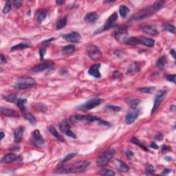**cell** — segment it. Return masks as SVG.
I'll return each mask as SVG.
<instances>
[{
	"instance_id": "obj_10",
	"label": "cell",
	"mask_w": 176,
	"mask_h": 176,
	"mask_svg": "<svg viewBox=\"0 0 176 176\" xmlns=\"http://www.w3.org/2000/svg\"><path fill=\"white\" fill-rule=\"evenodd\" d=\"M140 114V110L134 108L131 109L127 112L125 116V122L127 125H132L134 123L135 121L138 118V116Z\"/></svg>"
},
{
	"instance_id": "obj_16",
	"label": "cell",
	"mask_w": 176,
	"mask_h": 176,
	"mask_svg": "<svg viewBox=\"0 0 176 176\" xmlns=\"http://www.w3.org/2000/svg\"><path fill=\"white\" fill-rule=\"evenodd\" d=\"M63 38L69 42L78 43L80 42V39H81V37H80L79 34L76 33V32H72V33L69 34L63 35Z\"/></svg>"
},
{
	"instance_id": "obj_32",
	"label": "cell",
	"mask_w": 176,
	"mask_h": 176,
	"mask_svg": "<svg viewBox=\"0 0 176 176\" xmlns=\"http://www.w3.org/2000/svg\"><path fill=\"white\" fill-rule=\"evenodd\" d=\"M30 45L28 44H26V43H21V44H19L16 46H13L11 48L10 50L11 51H15V50H24L25 48H29Z\"/></svg>"
},
{
	"instance_id": "obj_44",
	"label": "cell",
	"mask_w": 176,
	"mask_h": 176,
	"mask_svg": "<svg viewBox=\"0 0 176 176\" xmlns=\"http://www.w3.org/2000/svg\"><path fill=\"white\" fill-rule=\"evenodd\" d=\"M175 78H176L175 74H172V75H168L166 76V79H167L168 81L172 82V83H175Z\"/></svg>"
},
{
	"instance_id": "obj_33",
	"label": "cell",
	"mask_w": 176,
	"mask_h": 176,
	"mask_svg": "<svg viewBox=\"0 0 176 176\" xmlns=\"http://www.w3.org/2000/svg\"><path fill=\"white\" fill-rule=\"evenodd\" d=\"M75 50V47L73 45H68L63 47L62 49V52L64 55H70V54L72 53L73 52H74Z\"/></svg>"
},
{
	"instance_id": "obj_25",
	"label": "cell",
	"mask_w": 176,
	"mask_h": 176,
	"mask_svg": "<svg viewBox=\"0 0 176 176\" xmlns=\"http://www.w3.org/2000/svg\"><path fill=\"white\" fill-rule=\"evenodd\" d=\"M126 102L129 105V106L130 107L131 109H134V108H136V107L140 104V100L138 98H132L131 97V98H126Z\"/></svg>"
},
{
	"instance_id": "obj_13",
	"label": "cell",
	"mask_w": 176,
	"mask_h": 176,
	"mask_svg": "<svg viewBox=\"0 0 176 176\" xmlns=\"http://www.w3.org/2000/svg\"><path fill=\"white\" fill-rule=\"evenodd\" d=\"M140 28L143 33L147 34V35H151V36H155L158 33L156 28L154 26L151 25V24H142V25L140 26Z\"/></svg>"
},
{
	"instance_id": "obj_7",
	"label": "cell",
	"mask_w": 176,
	"mask_h": 176,
	"mask_svg": "<svg viewBox=\"0 0 176 176\" xmlns=\"http://www.w3.org/2000/svg\"><path fill=\"white\" fill-rule=\"evenodd\" d=\"M86 51L89 58L93 61H98L102 57V53L98 47L94 45H89L86 48Z\"/></svg>"
},
{
	"instance_id": "obj_46",
	"label": "cell",
	"mask_w": 176,
	"mask_h": 176,
	"mask_svg": "<svg viewBox=\"0 0 176 176\" xmlns=\"http://www.w3.org/2000/svg\"><path fill=\"white\" fill-rule=\"evenodd\" d=\"M46 52V48H42L40 50H39V54H40L41 59H43V58H44Z\"/></svg>"
},
{
	"instance_id": "obj_52",
	"label": "cell",
	"mask_w": 176,
	"mask_h": 176,
	"mask_svg": "<svg viewBox=\"0 0 176 176\" xmlns=\"http://www.w3.org/2000/svg\"><path fill=\"white\" fill-rule=\"evenodd\" d=\"M1 63H6L7 61H6V57L3 56V55H2L1 54Z\"/></svg>"
},
{
	"instance_id": "obj_28",
	"label": "cell",
	"mask_w": 176,
	"mask_h": 176,
	"mask_svg": "<svg viewBox=\"0 0 176 176\" xmlns=\"http://www.w3.org/2000/svg\"><path fill=\"white\" fill-rule=\"evenodd\" d=\"M167 64V59L165 56H162L157 61V66L160 70H163Z\"/></svg>"
},
{
	"instance_id": "obj_35",
	"label": "cell",
	"mask_w": 176,
	"mask_h": 176,
	"mask_svg": "<svg viewBox=\"0 0 176 176\" xmlns=\"http://www.w3.org/2000/svg\"><path fill=\"white\" fill-rule=\"evenodd\" d=\"M26 102H27V100L26 98L17 99V105L23 112H25V104Z\"/></svg>"
},
{
	"instance_id": "obj_8",
	"label": "cell",
	"mask_w": 176,
	"mask_h": 176,
	"mask_svg": "<svg viewBox=\"0 0 176 176\" xmlns=\"http://www.w3.org/2000/svg\"><path fill=\"white\" fill-rule=\"evenodd\" d=\"M101 103H102V99L100 98H91L85 103L81 105L78 107V109L82 111H87V110H89L95 108L96 107L99 105Z\"/></svg>"
},
{
	"instance_id": "obj_21",
	"label": "cell",
	"mask_w": 176,
	"mask_h": 176,
	"mask_svg": "<svg viewBox=\"0 0 176 176\" xmlns=\"http://www.w3.org/2000/svg\"><path fill=\"white\" fill-rule=\"evenodd\" d=\"M114 163H115L116 167L117 168V169L119 171L126 173V172H128L129 170H130V167H129L124 162L119 160V159H116V160H115V162H114Z\"/></svg>"
},
{
	"instance_id": "obj_12",
	"label": "cell",
	"mask_w": 176,
	"mask_h": 176,
	"mask_svg": "<svg viewBox=\"0 0 176 176\" xmlns=\"http://www.w3.org/2000/svg\"><path fill=\"white\" fill-rule=\"evenodd\" d=\"M54 65V63L52 61H46L44 63H40V64L35 65V67L31 69L30 71L32 72H39L44 71L47 69L50 68Z\"/></svg>"
},
{
	"instance_id": "obj_26",
	"label": "cell",
	"mask_w": 176,
	"mask_h": 176,
	"mask_svg": "<svg viewBox=\"0 0 176 176\" xmlns=\"http://www.w3.org/2000/svg\"><path fill=\"white\" fill-rule=\"evenodd\" d=\"M140 65L139 63L134 62L129 66L128 73L130 74H133L134 73L140 72Z\"/></svg>"
},
{
	"instance_id": "obj_50",
	"label": "cell",
	"mask_w": 176,
	"mask_h": 176,
	"mask_svg": "<svg viewBox=\"0 0 176 176\" xmlns=\"http://www.w3.org/2000/svg\"><path fill=\"white\" fill-rule=\"evenodd\" d=\"M125 155H126V156L127 157V158H132V157L134 156V153H133L132 151L127 150L126 152H125Z\"/></svg>"
},
{
	"instance_id": "obj_30",
	"label": "cell",
	"mask_w": 176,
	"mask_h": 176,
	"mask_svg": "<svg viewBox=\"0 0 176 176\" xmlns=\"http://www.w3.org/2000/svg\"><path fill=\"white\" fill-rule=\"evenodd\" d=\"M130 141H131V143H132V144H134V145H137L139 147L141 148V149H143V150L146 151H149V149H147V147L144 145L143 143H142L140 141V140H138L137 138H136V137L132 138V139H131Z\"/></svg>"
},
{
	"instance_id": "obj_29",
	"label": "cell",
	"mask_w": 176,
	"mask_h": 176,
	"mask_svg": "<svg viewBox=\"0 0 176 176\" xmlns=\"http://www.w3.org/2000/svg\"><path fill=\"white\" fill-rule=\"evenodd\" d=\"M24 113V116L26 120H27L32 125H35L37 123V120L35 118V117L34 116L32 115L29 112H26V111L23 112Z\"/></svg>"
},
{
	"instance_id": "obj_57",
	"label": "cell",
	"mask_w": 176,
	"mask_h": 176,
	"mask_svg": "<svg viewBox=\"0 0 176 176\" xmlns=\"http://www.w3.org/2000/svg\"><path fill=\"white\" fill-rule=\"evenodd\" d=\"M171 111H174V110H175V105H172L171 107Z\"/></svg>"
},
{
	"instance_id": "obj_48",
	"label": "cell",
	"mask_w": 176,
	"mask_h": 176,
	"mask_svg": "<svg viewBox=\"0 0 176 176\" xmlns=\"http://www.w3.org/2000/svg\"><path fill=\"white\" fill-rule=\"evenodd\" d=\"M14 6L16 7V8H20V7L22 6V1H19V0H17V1H15L14 2Z\"/></svg>"
},
{
	"instance_id": "obj_5",
	"label": "cell",
	"mask_w": 176,
	"mask_h": 176,
	"mask_svg": "<svg viewBox=\"0 0 176 176\" xmlns=\"http://www.w3.org/2000/svg\"><path fill=\"white\" fill-rule=\"evenodd\" d=\"M36 85V81L30 77H21L19 78L15 85V88L17 89H27L34 87Z\"/></svg>"
},
{
	"instance_id": "obj_41",
	"label": "cell",
	"mask_w": 176,
	"mask_h": 176,
	"mask_svg": "<svg viewBox=\"0 0 176 176\" xmlns=\"http://www.w3.org/2000/svg\"><path fill=\"white\" fill-rule=\"evenodd\" d=\"M145 171L146 173L148 174V175H152V174L154 173L155 169L151 164H146L145 166Z\"/></svg>"
},
{
	"instance_id": "obj_23",
	"label": "cell",
	"mask_w": 176,
	"mask_h": 176,
	"mask_svg": "<svg viewBox=\"0 0 176 176\" xmlns=\"http://www.w3.org/2000/svg\"><path fill=\"white\" fill-rule=\"evenodd\" d=\"M140 43H141L140 44L141 45H144V46L149 47V48H152V47L154 46L155 41L153 40V39L147 38V37H143V36H140Z\"/></svg>"
},
{
	"instance_id": "obj_17",
	"label": "cell",
	"mask_w": 176,
	"mask_h": 176,
	"mask_svg": "<svg viewBox=\"0 0 176 176\" xmlns=\"http://www.w3.org/2000/svg\"><path fill=\"white\" fill-rule=\"evenodd\" d=\"M123 43L125 45H128V46H136V45L141 44L140 37H130L124 38L123 40Z\"/></svg>"
},
{
	"instance_id": "obj_56",
	"label": "cell",
	"mask_w": 176,
	"mask_h": 176,
	"mask_svg": "<svg viewBox=\"0 0 176 176\" xmlns=\"http://www.w3.org/2000/svg\"><path fill=\"white\" fill-rule=\"evenodd\" d=\"M63 3V1H57V4H59V5L62 4Z\"/></svg>"
},
{
	"instance_id": "obj_36",
	"label": "cell",
	"mask_w": 176,
	"mask_h": 176,
	"mask_svg": "<svg viewBox=\"0 0 176 176\" xmlns=\"http://www.w3.org/2000/svg\"><path fill=\"white\" fill-rule=\"evenodd\" d=\"M155 90L154 87H140L138 88V91L142 93L151 94Z\"/></svg>"
},
{
	"instance_id": "obj_34",
	"label": "cell",
	"mask_w": 176,
	"mask_h": 176,
	"mask_svg": "<svg viewBox=\"0 0 176 176\" xmlns=\"http://www.w3.org/2000/svg\"><path fill=\"white\" fill-rule=\"evenodd\" d=\"M66 24H67V17H64L61 19L57 21V25H56V28H57V30L62 29L65 26H66Z\"/></svg>"
},
{
	"instance_id": "obj_6",
	"label": "cell",
	"mask_w": 176,
	"mask_h": 176,
	"mask_svg": "<svg viewBox=\"0 0 176 176\" xmlns=\"http://www.w3.org/2000/svg\"><path fill=\"white\" fill-rule=\"evenodd\" d=\"M30 143L33 146L37 148L42 147L44 145L45 140L39 130H36L32 133L30 136Z\"/></svg>"
},
{
	"instance_id": "obj_40",
	"label": "cell",
	"mask_w": 176,
	"mask_h": 176,
	"mask_svg": "<svg viewBox=\"0 0 176 176\" xmlns=\"http://www.w3.org/2000/svg\"><path fill=\"white\" fill-rule=\"evenodd\" d=\"M47 14H48V12H47L46 10L41 11V12L39 13V15H38V21H39V22L42 23V22L46 18Z\"/></svg>"
},
{
	"instance_id": "obj_39",
	"label": "cell",
	"mask_w": 176,
	"mask_h": 176,
	"mask_svg": "<svg viewBox=\"0 0 176 176\" xmlns=\"http://www.w3.org/2000/svg\"><path fill=\"white\" fill-rule=\"evenodd\" d=\"M11 8H12V3H11V1H6V3L4 7L3 8V14H7V13L10 12Z\"/></svg>"
},
{
	"instance_id": "obj_24",
	"label": "cell",
	"mask_w": 176,
	"mask_h": 176,
	"mask_svg": "<svg viewBox=\"0 0 176 176\" xmlns=\"http://www.w3.org/2000/svg\"><path fill=\"white\" fill-rule=\"evenodd\" d=\"M48 131H49L50 134H51L52 136H54L55 138H57V139L59 140L60 142H64V138L62 136H61L59 133L57 132V131L56 129L54 127V126H52V125H50V126L48 127Z\"/></svg>"
},
{
	"instance_id": "obj_11",
	"label": "cell",
	"mask_w": 176,
	"mask_h": 176,
	"mask_svg": "<svg viewBox=\"0 0 176 176\" xmlns=\"http://www.w3.org/2000/svg\"><path fill=\"white\" fill-rule=\"evenodd\" d=\"M59 128L63 134H66L69 137L74 138V139L76 138V135L70 130V125H69L68 122L66 120H63V121L61 122L59 125Z\"/></svg>"
},
{
	"instance_id": "obj_55",
	"label": "cell",
	"mask_w": 176,
	"mask_h": 176,
	"mask_svg": "<svg viewBox=\"0 0 176 176\" xmlns=\"http://www.w3.org/2000/svg\"><path fill=\"white\" fill-rule=\"evenodd\" d=\"M5 135H4V133H3V132H1V140H3V138H4Z\"/></svg>"
},
{
	"instance_id": "obj_37",
	"label": "cell",
	"mask_w": 176,
	"mask_h": 176,
	"mask_svg": "<svg viewBox=\"0 0 176 176\" xmlns=\"http://www.w3.org/2000/svg\"><path fill=\"white\" fill-rule=\"evenodd\" d=\"M99 175H105V176H114L115 175V173L112 171V170L110 169H107V168H105V169L101 170V171L99 172Z\"/></svg>"
},
{
	"instance_id": "obj_4",
	"label": "cell",
	"mask_w": 176,
	"mask_h": 176,
	"mask_svg": "<svg viewBox=\"0 0 176 176\" xmlns=\"http://www.w3.org/2000/svg\"><path fill=\"white\" fill-rule=\"evenodd\" d=\"M116 151L114 149H109L108 150L101 154L97 158L96 164L99 167H104L109 162V161L114 158Z\"/></svg>"
},
{
	"instance_id": "obj_3",
	"label": "cell",
	"mask_w": 176,
	"mask_h": 176,
	"mask_svg": "<svg viewBox=\"0 0 176 176\" xmlns=\"http://www.w3.org/2000/svg\"><path fill=\"white\" fill-rule=\"evenodd\" d=\"M71 120H73L74 121H86L89 122V123H97L98 125H102V126L105 127H110L111 125L109 124L107 122L103 121L99 118H97L96 116H92L89 115H75L73 116L70 118Z\"/></svg>"
},
{
	"instance_id": "obj_42",
	"label": "cell",
	"mask_w": 176,
	"mask_h": 176,
	"mask_svg": "<svg viewBox=\"0 0 176 176\" xmlns=\"http://www.w3.org/2000/svg\"><path fill=\"white\" fill-rule=\"evenodd\" d=\"M5 100H7L8 102L10 103H14L17 100V96L16 94H10L9 96H7L5 97Z\"/></svg>"
},
{
	"instance_id": "obj_53",
	"label": "cell",
	"mask_w": 176,
	"mask_h": 176,
	"mask_svg": "<svg viewBox=\"0 0 176 176\" xmlns=\"http://www.w3.org/2000/svg\"><path fill=\"white\" fill-rule=\"evenodd\" d=\"M171 172V170L168 169V168H165V169H164L163 172H162V175H167Z\"/></svg>"
},
{
	"instance_id": "obj_43",
	"label": "cell",
	"mask_w": 176,
	"mask_h": 176,
	"mask_svg": "<svg viewBox=\"0 0 176 176\" xmlns=\"http://www.w3.org/2000/svg\"><path fill=\"white\" fill-rule=\"evenodd\" d=\"M164 29L171 33H175V27L174 26L171 25V24H166L165 27H164Z\"/></svg>"
},
{
	"instance_id": "obj_27",
	"label": "cell",
	"mask_w": 176,
	"mask_h": 176,
	"mask_svg": "<svg viewBox=\"0 0 176 176\" xmlns=\"http://www.w3.org/2000/svg\"><path fill=\"white\" fill-rule=\"evenodd\" d=\"M127 34V29L125 27L121 28H120L119 30H118L116 32L115 34V39H116V40L119 41L120 39H123V37L125 36V35H126Z\"/></svg>"
},
{
	"instance_id": "obj_20",
	"label": "cell",
	"mask_w": 176,
	"mask_h": 176,
	"mask_svg": "<svg viewBox=\"0 0 176 176\" xmlns=\"http://www.w3.org/2000/svg\"><path fill=\"white\" fill-rule=\"evenodd\" d=\"M1 113L2 115L5 116H10V117H19V114L17 112L15 111L14 109H9L7 107H1Z\"/></svg>"
},
{
	"instance_id": "obj_2",
	"label": "cell",
	"mask_w": 176,
	"mask_h": 176,
	"mask_svg": "<svg viewBox=\"0 0 176 176\" xmlns=\"http://www.w3.org/2000/svg\"><path fill=\"white\" fill-rule=\"evenodd\" d=\"M165 1H155L152 5L146 7V8L142 9L134 15L132 17V19L134 21H139V20H142L143 19H145L147 17H149L153 14L156 13L159 10L162 9L164 7V4H165Z\"/></svg>"
},
{
	"instance_id": "obj_51",
	"label": "cell",
	"mask_w": 176,
	"mask_h": 176,
	"mask_svg": "<svg viewBox=\"0 0 176 176\" xmlns=\"http://www.w3.org/2000/svg\"><path fill=\"white\" fill-rule=\"evenodd\" d=\"M170 54H171V55L173 57V58L174 59H175V51L174 49H171L170 50Z\"/></svg>"
},
{
	"instance_id": "obj_9",
	"label": "cell",
	"mask_w": 176,
	"mask_h": 176,
	"mask_svg": "<svg viewBox=\"0 0 176 176\" xmlns=\"http://www.w3.org/2000/svg\"><path fill=\"white\" fill-rule=\"evenodd\" d=\"M117 19H118L117 13L116 12H114L113 14H112V15L107 19V20L105 24L103 26H102V27H101L100 29L97 30L94 33L95 34H98V33H102V32L107 30L110 29L111 28H112L113 26H114V23L116 21Z\"/></svg>"
},
{
	"instance_id": "obj_49",
	"label": "cell",
	"mask_w": 176,
	"mask_h": 176,
	"mask_svg": "<svg viewBox=\"0 0 176 176\" xmlns=\"http://www.w3.org/2000/svg\"><path fill=\"white\" fill-rule=\"evenodd\" d=\"M163 138L164 136L162 134H158L155 136V139L156 140H158V141H161V140H163Z\"/></svg>"
},
{
	"instance_id": "obj_15",
	"label": "cell",
	"mask_w": 176,
	"mask_h": 176,
	"mask_svg": "<svg viewBox=\"0 0 176 176\" xmlns=\"http://www.w3.org/2000/svg\"><path fill=\"white\" fill-rule=\"evenodd\" d=\"M21 160L22 158L21 156H19V155L14 154V153H8L1 158V162L4 164H10L14 162H18V161Z\"/></svg>"
},
{
	"instance_id": "obj_18",
	"label": "cell",
	"mask_w": 176,
	"mask_h": 176,
	"mask_svg": "<svg viewBox=\"0 0 176 176\" xmlns=\"http://www.w3.org/2000/svg\"><path fill=\"white\" fill-rule=\"evenodd\" d=\"M100 67V64H95L91 66L89 70H88V74L96 78H99L101 77V74L99 72V69Z\"/></svg>"
},
{
	"instance_id": "obj_31",
	"label": "cell",
	"mask_w": 176,
	"mask_h": 176,
	"mask_svg": "<svg viewBox=\"0 0 176 176\" xmlns=\"http://www.w3.org/2000/svg\"><path fill=\"white\" fill-rule=\"evenodd\" d=\"M119 12L123 18H125L130 12V9L125 5H121L119 8Z\"/></svg>"
},
{
	"instance_id": "obj_1",
	"label": "cell",
	"mask_w": 176,
	"mask_h": 176,
	"mask_svg": "<svg viewBox=\"0 0 176 176\" xmlns=\"http://www.w3.org/2000/svg\"><path fill=\"white\" fill-rule=\"evenodd\" d=\"M89 164H90V162L86 160L78 161V162H76L66 166H63L61 164V166L56 168L54 173L57 174L82 173L85 171L86 168L89 166Z\"/></svg>"
},
{
	"instance_id": "obj_38",
	"label": "cell",
	"mask_w": 176,
	"mask_h": 176,
	"mask_svg": "<svg viewBox=\"0 0 176 176\" xmlns=\"http://www.w3.org/2000/svg\"><path fill=\"white\" fill-rule=\"evenodd\" d=\"M76 155H77V153H69V154H67L66 155V156H65V158H63L62 160H61V162H60V164H63L65 163V162H67V161H69L70 160H71V159H72L73 158H74V157L76 156Z\"/></svg>"
},
{
	"instance_id": "obj_45",
	"label": "cell",
	"mask_w": 176,
	"mask_h": 176,
	"mask_svg": "<svg viewBox=\"0 0 176 176\" xmlns=\"http://www.w3.org/2000/svg\"><path fill=\"white\" fill-rule=\"evenodd\" d=\"M107 107L109 108V109L113 110V111H116V112H119L121 110V107L118 106H114V105H107Z\"/></svg>"
},
{
	"instance_id": "obj_22",
	"label": "cell",
	"mask_w": 176,
	"mask_h": 176,
	"mask_svg": "<svg viewBox=\"0 0 176 176\" xmlns=\"http://www.w3.org/2000/svg\"><path fill=\"white\" fill-rule=\"evenodd\" d=\"M98 15L96 12H89L85 16L84 20L88 24H94L98 19Z\"/></svg>"
},
{
	"instance_id": "obj_14",
	"label": "cell",
	"mask_w": 176,
	"mask_h": 176,
	"mask_svg": "<svg viewBox=\"0 0 176 176\" xmlns=\"http://www.w3.org/2000/svg\"><path fill=\"white\" fill-rule=\"evenodd\" d=\"M166 95V91H160L157 94L156 96H155L154 103H153V107L151 109V114H153L154 112L156 111L157 109L159 107V106L160 105L161 103L163 100V98L164 96Z\"/></svg>"
},
{
	"instance_id": "obj_54",
	"label": "cell",
	"mask_w": 176,
	"mask_h": 176,
	"mask_svg": "<svg viewBox=\"0 0 176 176\" xmlns=\"http://www.w3.org/2000/svg\"><path fill=\"white\" fill-rule=\"evenodd\" d=\"M150 147L151 148H153V149H158V146L154 143H151Z\"/></svg>"
},
{
	"instance_id": "obj_19",
	"label": "cell",
	"mask_w": 176,
	"mask_h": 176,
	"mask_svg": "<svg viewBox=\"0 0 176 176\" xmlns=\"http://www.w3.org/2000/svg\"><path fill=\"white\" fill-rule=\"evenodd\" d=\"M25 131V128L23 126H19L18 128H17L14 132V138L15 142L16 143H19L21 141L23 135Z\"/></svg>"
},
{
	"instance_id": "obj_47",
	"label": "cell",
	"mask_w": 176,
	"mask_h": 176,
	"mask_svg": "<svg viewBox=\"0 0 176 176\" xmlns=\"http://www.w3.org/2000/svg\"><path fill=\"white\" fill-rule=\"evenodd\" d=\"M171 150V148L170 147H168V146L164 145L163 147H162V151L163 153H166L167 151H169Z\"/></svg>"
}]
</instances>
